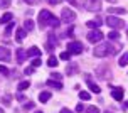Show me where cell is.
<instances>
[{"mask_svg":"<svg viewBox=\"0 0 128 113\" xmlns=\"http://www.w3.org/2000/svg\"><path fill=\"white\" fill-rule=\"evenodd\" d=\"M122 42H101L98 44L93 51L96 57H106V56H115L122 51Z\"/></svg>","mask_w":128,"mask_h":113,"instance_id":"cell-1","label":"cell"},{"mask_svg":"<svg viewBox=\"0 0 128 113\" xmlns=\"http://www.w3.org/2000/svg\"><path fill=\"white\" fill-rule=\"evenodd\" d=\"M39 25L44 29V27H47V25H51V27H54V29H58L59 24H61V20L56 17V15H52L49 10H46V9H42L40 12H39Z\"/></svg>","mask_w":128,"mask_h":113,"instance_id":"cell-2","label":"cell"},{"mask_svg":"<svg viewBox=\"0 0 128 113\" xmlns=\"http://www.w3.org/2000/svg\"><path fill=\"white\" fill-rule=\"evenodd\" d=\"M61 15H62L61 20H62L64 24H71V22H74V20H76V14L72 12L69 7H64L62 10H61Z\"/></svg>","mask_w":128,"mask_h":113,"instance_id":"cell-3","label":"cell"},{"mask_svg":"<svg viewBox=\"0 0 128 113\" xmlns=\"http://www.w3.org/2000/svg\"><path fill=\"white\" fill-rule=\"evenodd\" d=\"M68 51L71 54H81L84 51V46L81 42H78V41H71V42H68Z\"/></svg>","mask_w":128,"mask_h":113,"instance_id":"cell-4","label":"cell"},{"mask_svg":"<svg viewBox=\"0 0 128 113\" xmlns=\"http://www.w3.org/2000/svg\"><path fill=\"white\" fill-rule=\"evenodd\" d=\"M84 9L91 10V12H98V10H101V2L100 0H84Z\"/></svg>","mask_w":128,"mask_h":113,"instance_id":"cell-5","label":"cell"},{"mask_svg":"<svg viewBox=\"0 0 128 113\" xmlns=\"http://www.w3.org/2000/svg\"><path fill=\"white\" fill-rule=\"evenodd\" d=\"M106 24L111 29H122V27H125V22L122 19H118V17H113V15H110L108 19H106Z\"/></svg>","mask_w":128,"mask_h":113,"instance_id":"cell-6","label":"cell"},{"mask_svg":"<svg viewBox=\"0 0 128 113\" xmlns=\"http://www.w3.org/2000/svg\"><path fill=\"white\" fill-rule=\"evenodd\" d=\"M103 37H104V34L101 31H98V29H93V31L88 34V41L90 42H101Z\"/></svg>","mask_w":128,"mask_h":113,"instance_id":"cell-7","label":"cell"},{"mask_svg":"<svg viewBox=\"0 0 128 113\" xmlns=\"http://www.w3.org/2000/svg\"><path fill=\"white\" fill-rule=\"evenodd\" d=\"M110 89H111V96H113V100H116V101H122L123 100V94H125L123 88H113L111 83H110Z\"/></svg>","mask_w":128,"mask_h":113,"instance_id":"cell-8","label":"cell"},{"mask_svg":"<svg viewBox=\"0 0 128 113\" xmlns=\"http://www.w3.org/2000/svg\"><path fill=\"white\" fill-rule=\"evenodd\" d=\"M58 46V39H56V34L54 32H49L47 34V49L49 51H52L54 47Z\"/></svg>","mask_w":128,"mask_h":113,"instance_id":"cell-9","label":"cell"},{"mask_svg":"<svg viewBox=\"0 0 128 113\" xmlns=\"http://www.w3.org/2000/svg\"><path fill=\"white\" fill-rule=\"evenodd\" d=\"M10 59H12V56H10V51L2 46V47H0V61H5V63H7V61H10Z\"/></svg>","mask_w":128,"mask_h":113,"instance_id":"cell-10","label":"cell"},{"mask_svg":"<svg viewBox=\"0 0 128 113\" xmlns=\"http://www.w3.org/2000/svg\"><path fill=\"white\" fill-rule=\"evenodd\" d=\"M27 56H29V54H27L24 49H17V57H15L17 64H22V63H24V61L27 59Z\"/></svg>","mask_w":128,"mask_h":113,"instance_id":"cell-11","label":"cell"},{"mask_svg":"<svg viewBox=\"0 0 128 113\" xmlns=\"http://www.w3.org/2000/svg\"><path fill=\"white\" fill-rule=\"evenodd\" d=\"M103 24V20L100 17H96L94 20H90V22H86V27L88 29H100V25Z\"/></svg>","mask_w":128,"mask_h":113,"instance_id":"cell-12","label":"cell"},{"mask_svg":"<svg viewBox=\"0 0 128 113\" xmlns=\"http://www.w3.org/2000/svg\"><path fill=\"white\" fill-rule=\"evenodd\" d=\"M12 19H14V14L5 12L2 17H0V24H8V22H12Z\"/></svg>","mask_w":128,"mask_h":113,"instance_id":"cell-13","label":"cell"},{"mask_svg":"<svg viewBox=\"0 0 128 113\" xmlns=\"http://www.w3.org/2000/svg\"><path fill=\"white\" fill-rule=\"evenodd\" d=\"M47 86H51V88H54V89H62V83H59V81H56V79H49V81L46 83Z\"/></svg>","mask_w":128,"mask_h":113,"instance_id":"cell-14","label":"cell"},{"mask_svg":"<svg viewBox=\"0 0 128 113\" xmlns=\"http://www.w3.org/2000/svg\"><path fill=\"white\" fill-rule=\"evenodd\" d=\"M27 36V31L26 29H17V32H15V37H17V42H20V41H24Z\"/></svg>","mask_w":128,"mask_h":113,"instance_id":"cell-15","label":"cell"},{"mask_svg":"<svg viewBox=\"0 0 128 113\" xmlns=\"http://www.w3.org/2000/svg\"><path fill=\"white\" fill-rule=\"evenodd\" d=\"M49 98H51V93H49V91H42V93L39 94V101H40V103H47Z\"/></svg>","mask_w":128,"mask_h":113,"instance_id":"cell-16","label":"cell"},{"mask_svg":"<svg viewBox=\"0 0 128 113\" xmlns=\"http://www.w3.org/2000/svg\"><path fill=\"white\" fill-rule=\"evenodd\" d=\"M27 54H29L30 57H39V56H40V51H39L37 47H36V46H32L30 49L27 51Z\"/></svg>","mask_w":128,"mask_h":113,"instance_id":"cell-17","label":"cell"},{"mask_svg":"<svg viewBox=\"0 0 128 113\" xmlns=\"http://www.w3.org/2000/svg\"><path fill=\"white\" fill-rule=\"evenodd\" d=\"M88 86H90V89L91 91H93V93H101V88H100V86H98V84H96V83H93V81H88Z\"/></svg>","mask_w":128,"mask_h":113,"instance_id":"cell-18","label":"cell"},{"mask_svg":"<svg viewBox=\"0 0 128 113\" xmlns=\"http://www.w3.org/2000/svg\"><path fill=\"white\" fill-rule=\"evenodd\" d=\"M108 14H126V10L125 9H120V7H110Z\"/></svg>","mask_w":128,"mask_h":113,"instance_id":"cell-19","label":"cell"},{"mask_svg":"<svg viewBox=\"0 0 128 113\" xmlns=\"http://www.w3.org/2000/svg\"><path fill=\"white\" fill-rule=\"evenodd\" d=\"M76 73H78V66H76V64H69V66H68V71H66V74L71 76V74H76Z\"/></svg>","mask_w":128,"mask_h":113,"instance_id":"cell-20","label":"cell"},{"mask_svg":"<svg viewBox=\"0 0 128 113\" xmlns=\"http://www.w3.org/2000/svg\"><path fill=\"white\" fill-rule=\"evenodd\" d=\"M14 27H15V24H14V22H8V25H7V27H5V32H4V34H5V37H8V36L12 34Z\"/></svg>","mask_w":128,"mask_h":113,"instance_id":"cell-21","label":"cell"},{"mask_svg":"<svg viewBox=\"0 0 128 113\" xmlns=\"http://www.w3.org/2000/svg\"><path fill=\"white\" fill-rule=\"evenodd\" d=\"M29 86H30V83H29V81H20L19 84H17V89H19V91H24V89H27Z\"/></svg>","mask_w":128,"mask_h":113,"instance_id":"cell-22","label":"cell"},{"mask_svg":"<svg viewBox=\"0 0 128 113\" xmlns=\"http://www.w3.org/2000/svg\"><path fill=\"white\" fill-rule=\"evenodd\" d=\"M118 64H120V66H126V64H128V52H125V54H123V56L120 57Z\"/></svg>","mask_w":128,"mask_h":113,"instance_id":"cell-23","label":"cell"},{"mask_svg":"<svg viewBox=\"0 0 128 113\" xmlns=\"http://www.w3.org/2000/svg\"><path fill=\"white\" fill-rule=\"evenodd\" d=\"M79 98L84 100V101H90L91 100V94L88 93V91H79Z\"/></svg>","mask_w":128,"mask_h":113,"instance_id":"cell-24","label":"cell"},{"mask_svg":"<svg viewBox=\"0 0 128 113\" xmlns=\"http://www.w3.org/2000/svg\"><path fill=\"white\" fill-rule=\"evenodd\" d=\"M108 37H110V41H116V39H120V32L118 31H111L108 34Z\"/></svg>","mask_w":128,"mask_h":113,"instance_id":"cell-25","label":"cell"},{"mask_svg":"<svg viewBox=\"0 0 128 113\" xmlns=\"http://www.w3.org/2000/svg\"><path fill=\"white\" fill-rule=\"evenodd\" d=\"M47 66H51V68H56V66H58V59H56L54 56H51L49 59H47Z\"/></svg>","mask_w":128,"mask_h":113,"instance_id":"cell-26","label":"cell"},{"mask_svg":"<svg viewBox=\"0 0 128 113\" xmlns=\"http://www.w3.org/2000/svg\"><path fill=\"white\" fill-rule=\"evenodd\" d=\"M24 29H26V31H32V29H34V22H32L30 19H27L26 24H24Z\"/></svg>","mask_w":128,"mask_h":113,"instance_id":"cell-27","label":"cell"},{"mask_svg":"<svg viewBox=\"0 0 128 113\" xmlns=\"http://www.w3.org/2000/svg\"><path fill=\"white\" fill-rule=\"evenodd\" d=\"M0 74L8 76V74H10V71H8V68H7V66H4V64H0Z\"/></svg>","mask_w":128,"mask_h":113,"instance_id":"cell-28","label":"cell"},{"mask_svg":"<svg viewBox=\"0 0 128 113\" xmlns=\"http://www.w3.org/2000/svg\"><path fill=\"white\" fill-rule=\"evenodd\" d=\"M10 0H0V9H7V7H10Z\"/></svg>","mask_w":128,"mask_h":113,"instance_id":"cell-29","label":"cell"},{"mask_svg":"<svg viewBox=\"0 0 128 113\" xmlns=\"http://www.w3.org/2000/svg\"><path fill=\"white\" fill-rule=\"evenodd\" d=\"M71 57V52L69 51H64V52H61V59H64V61H69Z\"/></svg>","mask_w":128,"mask_h":113,"instance_id":"cell-30","label":"cell"},{"mask_svg":"<svg viewBox=\"0 0 128 113\" xmlns=\"http://www.w3.org/2000/svg\"><path fill=\"white\" fill-rule=\"evenodd\" d=\"M84 111L86 113H100V110H98V106H90V108H86Z\"/></svg>","mask_w":128,"mask_h":113,"instance_id":"cell-31","label":"cell"},{"mask_svg":"<svg viewBox=\"0 0 128 113\" xmlns=\"http://www.w3.org/2000/svg\"><path fill=\"white\" fill-rule=\"evenodd\" d=\"M51 78H52V79H56V81H61V79H62V74H59V73H52Z\"/></svg>","mask_w":128,"mask_h":113,"instance_id":"cell-32","label":"cell"},{"mask_svg":"<svg viewBox=\"0 0 128 113\" xmlns=\"http://www.w3.org/2000/svg\"><path fill=\"white\" fill-rule=\"evenodd\" d=\"M34 106H36V105H34V101H27L26 105H24V108H26V110H32Z\"/></svg>","mask_w":128,"mask_h":113,"instance_id":"cell-33","label":"cell"},{"mask_svg":"<svg viewBox=\"0 0 128 113\" xmlns=\"http://www.w3.org/2000/svg\"><path fill=\"white\" fill-rule=\"evenodd\" d=\"M0 101H2V105H10V101H12V100H10V96H5V98H2Z\"/></svg>","mask_w":128,"mask_h":113,"instance_id":"cell-34","label":"cell"},{"mask_svg":"<svg viewBox=\"0 0 128 113\" xmlns=\"http://www.w3.org/2000/svg\"><path fill=\"white\" fill-rule=\"evenodd\" d=\"M24 2H26L27 5H37L39 4V0H24Z\"/></svg>","mask_w":128,"mask_h":113,"instance_id":"cell-35","label":"cell"},{"mask_svg":"<svg viewBox=\"0 0 128 113\" xmlns=\"http://www.w3.org/2000/svg\"><path fill=\"white\" fill-rule=\"evenodd\" d=\"M32 66H34V68H37V66H40V59H39V57H36V59L32 61Z\"/></svg>","mask_w":128,"mask_h":113,"instance_id":"cell-36","label":"cell"},{"mask_svg":"<svg viewBox=\"0 0 128 113\" xmlns=\"http://www.w3.org/2000/svg\"><path fill=\"white\" fill-rule=\"evenodd\" d=\"M24 73H26V74H32V73H34V66H30V68H27L26 71H24Z\"/></svg>","mask_w":128,"mask_h":113,"instance_id":"cell-37","label":"cell"},{"mask_svg":"<svg viewBox=\"0 0 128 113\" xmlns=\"http://www.w3.org/2000/svg\"><path fill=\"white\" fill-rule=\"evenodd\" d=\"M17 100H19V101H26V96H24L22 93H19V94H17Z\"/></svg>","mask_w":128,"mask_h":113,"instance_id":"cell-38","label":"cell"},{"mask_svg":"<svg viewBox=\"0 0 128 113\" xmlns=\"http://www.w3.org/2000/svg\"><path fill=\"white\" fill-rule=\"evenodd\" d=\"M76 111H84V106H83V103H79L76 106Z\"/></svg>","mask_w":128,"mask_h":113,"instance_id":"cell-39","label":"cell"},{"mask_svg":"<svg viewBox=\"0 0 128 113\" xmlns=\"http://www.w3.org/2000/svg\"><path fill=\"white\" fill-rule=\"evenodd\" d=\"M66 2H69V4H71L72 7H78V5H79V4H78L76 0H66Z\"/></svg>","mask_w":128,"mask_h":113,"instance_id":"cell-40","label":"cell"},{"mask_svg":"<svg viewBox=\"0 0 128 113\" xmlns=\"http://www.w3.org/2000/svg\"><path fill=\"white\" fill-rule=\"evenodd\" d=\"M72 32H74V31H72V27H69V31L66 32V36H72Z\"/></svg>","mask_w":128,"mask_h":113,"instance_id":"cell-41","label":"cell"},{"mask_svg":"<svg viewBox=\"0 0 128 113\" xmlns=\"http://www.w3.org/2000/svg\"><path fill=\"white\" fill-rule=\"evenodd\" d=\"M49 4H51V5H58L59 2H58V0H49Z\"/></svg>","mask_w":128,"mask_h":113,"instance_id":"cell-42","label":"cell"},{"mask_svg":"<svg viewBox=\"0 0 128 113\" xmlns=\"http://www.w3.org/2000/svg\"><path fill=\"white\" fill-rule=\"evenodd\" d=\"M61 113H72V111H71V110H68V108H62V110H61Z\"/></svg>","mask_w":128,"mask_h":113,"instance_id":"cell-43","label":"cell"},{"mask_svg":"<svg viewBox=\"0 0 128 113\" xmlns=\"http://www.w3.org/2000/svg\"><path fill=\"white\" fill-rule=\"evenodd\" d=\"M128 108V101H125V103H123V110H126Z\"/></svg>","mask_w":128,"mask_h":113,"instance_id":"cell-44","label":"cell"},{"mask_svg":"<svg viewBox=\"0 0 128 113\" xmlns=\"http://www.w3.org/2000/svg\"><path fill=\"white\" fill-rule=\"evenodd\" d=\"M0 113H4V110H2V108H0Z\"/></svg>","mask_w":128,"mask_h":113,"instance_id":"cell-45","label":"cell"},{"mask_svg":"<svg viewBox=\"0 0 128 113\" xmlns=\"http://www.w3.org/2000/svg\"><path fill=\"white\" fill-rule=\"evenodd\" d=\"M126 36H128V27H126Z\"/></svg>","mask_w":128,"mask_h":113,"instance_id":"cell-46","label":"cell"},{"mask_svg":"<svg viewBox=\"0 0 128 113\" xmlns=\"http://www.w3.org/2000/svg\"><path fill=\"white\" fill-rule=\"evenodd\" d=\"M36 113H42V111H36Z\"/></svg>","mask_w":128,"mask_h":113,"instance_id":"cell-47","label":"cell"},{"mask_svg":"<svg viewBox=\"0 0 128 113\" xmlns=\"http://www.w3.org/2000/svg\"><path fill=\"white\" fill-rule=\"evenodd\" d=\"M111 2H115V0H111Z\"/></svg>","mask_w":128,"mask_h":113,"instance_id":"cell-48","label":"cell"}]
</instances>
